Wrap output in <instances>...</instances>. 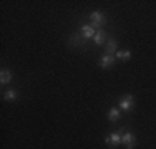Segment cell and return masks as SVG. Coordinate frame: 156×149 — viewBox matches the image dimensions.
<instances>
[{
	"label": "cell",
	"instance_id": "cell-1",
	"mask_svg": "<svg viewBox=\"0 0 156 149\" xmlns=\"http://www.w3.org/2000/svg\"><path fill=\"white\" fill-rule=\"evenodd\" d=\"M90 22H91V27L98 32V30H103V27L106 25V17L103 15V12L95 10V12L90 13Z\"/></svg>",
	"mask_w": 156,
	"mask_h": 149
},
{
	"label": "cell",
	"instance_id": "cell-2",
	"mask_svg": "<svg viewBox=\"0 0 156 149\" xmlns=\"http://www.w3.org/2000/svg\"><path fill=\"white\" fill-rule=\"evenodd\" d=\"M121 136H123V129L110 133V136L105 137V144H108V146H113V147H118V146L121 144Z\"/></svg>",
	"mask_w": 156,
	"mask_h": 149
},
{
	"label": "cell",
	"instance_id": "cell-3",
	"mask_svg": "<svg viewBox=\"0 0 156 149\" xmlns=\"http://www.w3.org/2000/svg\"><path fill=\"white\" fill-rule=\"evenodd\" d=\"M120 108L121 111H126V113H129V111H133V108H135V96L133 95H125L123 98L120 99Z\"/></svg>",
	"mask_w": 156,
	"mask_h": 149
},
{
	"label": "cell",
	"instance_id": "cell-4",
	"mask_svg": "<svg viewBox=\"0 0 156 149\" xmlns=\"http://www.w3.org/2000/svg\"><path fill=\"white\" fill-rule=\"evenodd\" d=\"M121 144H123L126 149H135V146H136V136L131 131H123Z\"/></svg>",
	"mask_w": 156,
	"mask_h": 149
},
{
	"label": "cell",
	"instance_id": "cell-5",
	"mask_svg": "<svg viewBox=\"0 0 156 149\" xmlns=\"http://www.w3.org/2000/svg\"><path fill=\"white\" fill-rule=\"evenodd\" d=\"M80 35L83 36V40H93V36L96 35V30L91 27V23H85V25H81V28H80Z\"/></svg>",
	"mask_w": 156,
	"mask_h": 149
},
{
	"label": "cell",
	"instance_id": "cell-6",
	"mask_svg": "<svg viewBox=\"0 0 156 149\" xmlns=\"http://www.w3.org/2000/svg\"><path fill=\"white\" fill-rule=\"evenodd\" d=\"M115 61H116V58H115L113 55L103 53L101 57H100V61H98V65L101 66L103 70H106V68H111V66L115 65Z\"/></svg>",
	"mask_w": 156,
	"mask_h": 149
},
{
	"label": "cell",
	"instance_id": "cell-7",
	"mask_svg": "<svg viewBox=\"0 0 156 149\" xmlns=\"http://www.w3.org/2000/svg\"><path fill=\"white\" fill-rule=\"evenodd\" d=\"M116 51H118V42L115 38H108L106 40V43H105V53H108V55H116Z\"/></svg>",
	"mask_w": 156,
	"mask_h": 149
},
{
	"label": "cell",
	"instance_id": "cell-8",
	"mask_svg": "<svg viewBox=\"0 0 156 149\" xmlns=\"http://www.w3.org/2000/svg\"><path fill=\"white\" fill-rule=\"evenodd\" d=\"M12 80H13V74H12V71H10L9 68H2V71H0V83H2V86L9 85Z\"/></svg>",
	"mask_w": 156,
	"mask_h": 149
},
{
	"label": "cell",
	"instance_id": "cell-9",
	"mask_svg": "<svg viewBox=\"0 0 156 149\" xmlns=\"http://www.w3.org/2000/svg\"><path fill=\"white\" fill-rule=\"evenodd\" d=\"M108 119H110L111 123L120 121V119H121V109H120V108L111 106V108H110V111H108Z\"/></svg>",
	"mask_w": 156,
	"mask_h": 149
},
{
	"label": "cell",
	"instance_id": "cell-10",
	"mask_svg": "<svg viewBox=\"0 0 156 149\" xmlns=\"http://www.w3.org/2000/svg\"><path fill=\"white\" fill-rule=\"evenodd\" d=\"M131 57H133L131 50H118L116 55H115V58L120 60V61H129V60H131Z\"/></svg>",
	"mask_w": 156,
	"mask_h": 149
},
{
	"label": "cell",
	"instance_id": "cell-11",
	"mask_svg": "<svg viewBox=\"0 0 156 149\" xmlns=\"http://www.w3.org/2000/svg\"><path fill=\"white\" fill-rule=\"evenodd\" d=\"M106 40H108V36H106V33L103 32V30H98V32H96V35L93 36V43L96 45V47L106 43Z\"/></svg>",
	"mask_w": 156,
	"mask_h": 149
},
{
	"label": "cell",
	"instance_id": "cell-12",
	"mask_svg": "<svg viewBox=\"0 0 156 149\" xmlns=\"http://www.w3.org/2000/svg\"><path fill=\"white\" fill-rule=\"evenodd\" d=\"M18 98V91L17 89H7L5 93H3V99H5V101H15V99Z\"/></svg>",
	"mask_w": 156,
	"mask_h": 149
},
{
	"label": "cell",
	"instance_id": "cell-13",
	"mask_svg": "<svg viewBox=\"0 0 156 149\" xmlns=\"http://www.w3.org/2000/svg\"><path fill=\"white\" fill-rule=\"evenodd\" d=\"M85 42H87V40H80V38H78V36H75V35L70 36V43H72V45H76V47H80V48L85 47Z\"/></svg>",
	"mask_w": 156,
	"mask_h": 149
}]
</instances>
